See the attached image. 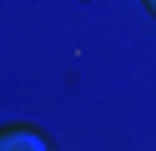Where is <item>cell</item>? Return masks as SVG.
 Masks as SVG:
<instances>
[{
    "label": "cell",
    "instance_id": "1",
    "mask_svg": "<svg viewBox=\"0 0 156 151\" xmlns=\"http://www.w3.org/2000/svg\"><path fill=\"white\" fill-rule=\"evenodd\" d=\"M0 151H51V146H45V136L35 126H5L0 131Z\"/></svg>",
    "mask_w": 156,
    "mask_h": 151
},
{
    "label": "cell",
    "instance_id": "2",
    "mask_svg": "<svg viewBox=\"0 0 156 151\" xmlns=\"http://www.w3.org/2000/svg\"><path fill=\"white\" fill-rule=\"evenodd\" d=\"M146 10H156V0H146Z\"/></svg>",
    "mask_w": 156,
    "mask_h": 151
}]
</instances>
